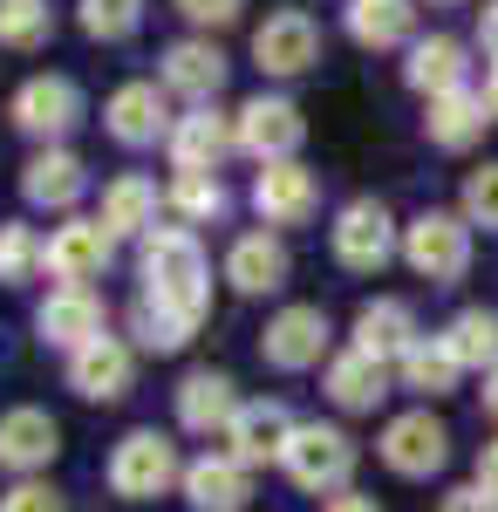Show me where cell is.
Here are the masks:
<instances>
[{
    "mask_svg": "<svg viewBox=\"0 0 498 512\" xmlns=\"http://www.w3.org/2000/svg\"><path fill=\"white\" fill-rule=\"evenodd\" d=\"M116 260V239L103 233V219H62L55 233L41 239V274L62 280V287H89V280H103Z\"/></svg>",
    "mask_w": 498,
    "mask_h": 512,
    "instance_id": "cell-8",
    "label": "cell"
},
{
    "mask_svg": "<svg viewBox=\"0 0 498 512\" xmlns=\"http://www.w3.org/2000/svg\"><path fill=\"white\" fill-rule=\"evenodd\" d=\"M342 28L355 48H410L417 41V0H348Z\"/></svg>",
    "mask_w": 498,
    "mask_h": 512,
    "instance_id": "cell-28",
    "label": "cell"
},
{
    "mask_svg": "<svg viewBox=\"0 0 498 512\" xmlns=\"http://www.w3.org/2000/svg\"><path fill=\"white\" fill-rule=\"evenodd\" d=\"M328 342H335V328H328V308H314V301H287V308L267 321V335H260V355H267V369H287V376H301V369H314V362H328Z\"/></svg>",
    "mask_w": 498,
    "mask_h": 512,
    "instance_id": "cell-10",
    "label": "cell"
},
{
    "mask_svg": "<svg viewBox=\"0 0 498 512\" xmlns=\"http://www.w3.org/2000/svg\"><path fill=\"white\" fill-rule=\"evenodd\" d=\"M253 212L267 219V233L273 226H307V219L321 212V178H314L301 158L294 164H260V171H253Z\"/></svg>",
    "mask_w": 498,
    "mask_h": 512,
    "instance_id": "cell-17",
    "label": "cell"
},
{
    "mask_svg": "<svg viewBox=\"0 0 498 512\" xmlns=\"http://www.w3.org/2000/svg\"><path fill=\"white\" fill-rule=\"evenodd\" d=\"M321 512H383V506H376L369 492H355V485H348V492H335V499H328Z\"/></svg>",
    "mask_w": 498,
    "mask_h": 512,
    "instance_id": "cell-43",
    "label": "cell"
},
{
    "mask_svg": "<svg viewBox=\"0 0 498 512\" xmlns=\"http://www.w3.org/2000/svg\"><path fill=\"white\" fill-rule=\"evenodd\" d=\"M62 451V424L41 410V403H14L0 410V472L14 478H41Z\"/></svg>",
    "mask_w": 498,
    "mask_h": 512,
    "instance_id": "cell-15",
    "label": "cell"
},
{
    "mask_svg": "<svg viewBox=\"0 0 498 512\" xmlns=\"http://www.w3.org/2000/svg\"><path fill=\"white\" fill-rule=\"evenodd\" d=\"M362 465V451H355V437L342 424H301L294 444H287V458H280V472L294 478L301 492H348V478Z\"/></svg>",
    "mask_w": 498,
    "mask_h": 512,
    "instance_id": "cell-5",
    "label": "cell"
},
{
    "mask_svg": "<svg viewBox=\"0 0 498 512\" xmlns=\"http://www.w3.org/2000/svg\"><path fill=\"white\" fill-rule=\"evenodd\" d=\"M232 76V62H226V48L212 35H185V41H171L164 48V62H157V82L171 89V96H185V103H219V89H226Z\"/></svg>",
    "mask_w": 498,
    "mask_h": 512,
    "instance_id": "cell-13",
    "label": "cell"
},
{
    "mask_svg": "<svg viewBox=\"0 0 498 512\" xmlns=\"http://www.w3.org/2000/svg\"><path fill=\"white\" fill-rule=\"evenodd\" d=\"M464 219H471V233L485 226V233H498V158L492 164H478L471 178H464V205H458Z\"/></svg>",
    "mask_w": 498,
    "mask_h": 512,
    "instance_id": "cell-37",
    "label": "cell"
},
{
    "mask_svg": "<svg viewBox=\"0 0 498 512\" xmlns=\"http://www.w3.org/2000/svg\"><path fill=\"white\" fill-rule=\"evenodd\" d=\"M76 21L89 41H130L144 28V0H76Z\"/></svg>",
    "mask_w": 498,
    "mask_h": 512,
    "instance_id": "cell-35",
    "label": "cell"
},
{
    "mask_svg": "<svg viewBox=\"0 0 498 512\" xmlns=\"http://www.w3.org/2000/svg\"><path fill=\"white\" fill-rule=\"evenodd\" d=\"M389 362H376V355H362V349H342V355H328L321 362V390H328V403L335 410H348V417H362V410H376L389 396Z\"/></svg>",
    "mask_w": 498,
    "mask_h": 512,
    "instance_id": "cell-26",
    "label": "cell"
},
{
    "mask_svg": "<svg viewBox=\"0 0 498 512\" xmlns=\"http://www.w3.org/2000/svg\"><path fill=\"white\" fill-rule=\"evenodd\" d=\"M403 260L430 287H458L471 274V219L464 212H444V205H423L417 219L403 226Z\"/></svg>",
    "mask_w": 498,
    "mask_h": 512,
    "instance_id": "cell-2",
    "label": "cell"
},
{
    "mask_svg": "<svg viewBox=\"0 0 498 512\" xmlns=\"http://www.w3.org/2000/svg\"><path fill=\"white\" fill-rule=\"evenodd\" d=\"M171 485H185V458L164 431H123L110 451V492L116 499H164Z\"/></svg>",
    "mask_w": 498,
    "mask_h": 512,
    "instance_id": "cell-3",
    "label": "cell"
},
{
    "mask_svg": "<svg viewBox=\"0 0 498 512\" xmlns=\"http://www.w3.org/2000/svg\"><path fill=\"white\" fill-rule=\"evenodd\" d=\"M137 267H144V301H157V308H171L185 321H205L212 260H205L192 226H157L151 239H137Z\"/></svg>",
    "mask_w": 498,
    "mask_h": 512,
    "instance_id": "cell-1",
    "label": "cell"
},
{
    "mask_svg": "<svg viewBox=\"0 0 498 512\" xmlns=\"http://www.w3.org/2000/svg\"><path fill=\"white\" fill-rule=\"evenodd\" d=\"M478 41H485V55L498 62V0H485V7H478Z\"/></svg>",
    "mask_w": 498,
    "mask_h": 512,
    "instance_id": "cell-41",
    "label": "cell"
},
{
    "mask_svg": "<svg viewBox=\"0 0 498 512\" xmlns=\"http://www.w3.org/2000/svg\"><path fill=\"white\" fill-rule=\"evenodd\" d=\"M396 383H403V390H417V396H451L464 383V362L451 355L444 335H417V349L396 362Z\"/></svg>",
    "mask_w": 498,
    "mask_h": 512,
    "instance_id": "cell-31",
    "label": "cell"
},
{
    "mask_svg": "<svg viewBox=\"0 0 498 512\" xmlns=\"http://www.w3.org/2000/svg\"><path fill=\"white\" fill-rule=\"evenodd\" d=\"M0 512H69V499L48 485V478H14L0 492Z\"/></svg>",
    "mask_w": 498,
    "mask_h": 512,
    "instance_id": "cell-38",
    "label": "cell"
},
{
    "mask_svg": "<svg viewBox=\"0 0 498 512\" xmlns=\"http://www.w3.org/2000/svg\"><path fill=\"white\" fill-rule=\"evenodd\" d=\"M430 7H458V0H430Z\"/></svg>",
    "mask_w": 498,
    "mask_h": 512,
    "instance_id": "cell-46",
    "label": "cell"
},
{
    "mask_svg": "<svg viewBox=\"0 0 498 512\" xmlns=\"http://www.w3.org/2000/svg\"><path fill=\"white\" fill-rule=\"evenodd\" d=\"M478 396H485V417L498 424V369H485V390H478Z\"/></svg>",
    "mask_w": 498,
    "mask_h": 512,
    "instance_id": "cell-44",
    "label": "cell"
},
{
    "mask_svg": "<svg viewBox=\"0 0 498 512\" xmlns=\"http://www.w3.org/2000/svg\"><path fill=\"white\" fill-rule=\"evenodd\" d=\"M48 35H55V7L48 0H0V48L35 55Z\"/></svg>",
    "mask_w": 498,
    "mask_h": 512,
    "instance_id": "cell-33",
    "label": "cell"
},
{
    "mask_svg": "<svg viewBox=\"0 0 498 512\" xmlns=\"http://www.w3.org/2000/svg\"><path fill=\"white\" fill-rule=\"evenodd\" d=\"M328 246H335V260L348 274H383L389 260L403 253V233H396L383 198H348L335 212V226H328Z\"/></svg>",
    "mask_w": 498,
    "mask_h": 512,
    "instance_id": "cell-4",
    "label": "cell"
},
{
    "mask_svg": "<svg viewBox=\"0 0 498 512\" xmlns=\"http://www.w3.org/2000/svg\"><path fill=\"white\" fill-rule=\"evenodd\" d=\"M7 117H14L21 137H35L41 151H48V144H62V137L82 123V89L69 76H28L21 89H14Z\"/></svg>",
    "mask_w": 498,
    "mask_h": 512,
    "instance_id": "cell-9",
    "label": "cell"
},
{
    "mask_svg": "<svg viewBox=\"0 0 498 512\" xmlns=\"http://www.w3.org/2000/svg\"><path fill=\"white\" fill-rule=\"evenodd\" d=\"M130 383H137V349L123 335H96L69 355V390L82 403H116V396H130Z\"/></svg>",
    "mask_w": 498,
    "mask_h": 512,
    "instance_id": "cell-19",
    "label": "cell"
},
{
    "mask_svg": "<svg viewBox=\"0 0 498 512\" xmlns=\"http://www.w3.org/2000/svg\"><path fill=\"white\" fill-rule=\"evenodd\" d=\"M403 82L417 89L423 103L451 96V89H471V62H464V41L458 35H417L403 48Z\"/></svg>",
    "mask_w": 498,
    "mask_h": 512,
    "instance_id": "cell-24",
    "label": "cell"
},
{
    "mask_svg": "<svg viewBox=\"0 0 498 512\" xmlns=\"http://www.w3.org/2000/svg\"><path fill=\"white\" fill-rule=\"evenodd\" d=\"M232 123H239V151L260 158V164H294L301 144H307V117H301L294 96H267L260 89V96H246L232 110Z\"/></svg>",
    "mask_w": 498,
    "mask_h": 512,
    "instance_id": "cell-7",
    "label": "cell"
},
{
    "mask_svg": "<svg viewBox=\"0 0 498 512\" xmlns=\"http://www.w3.org/2000/svg\"><path fill=\"white\" fill-rule=\"evenodd\" d=\"M478 485L498 499V437H492V444H478Z\"/></svg>",
    "mask_w": 498,
    "mask_h": 512,
    "instance_id": "cell-42",
    "label": "cell"
},
{
    "mask_svg": "<svg viewBox=\"0 0 498 512\" xmlns=\"http://www.w3.org/2000/svg\"><path fill=\"white\" fill-rule=\"evenodd\" d=\"M185 506L192 512H246V499H253V472L232 458V451H205V458H192L185 465Z\"/></svg>",
    "mask_w": 498,
    "mask_h": 512,
    "instance_id": "cell-25",
    "label": "cell"
},
{
    "mask_svg": "<svg viewBox=\"0 0 498 512\" xmlns=\"http://www.w3.org/2000/svg\"><path fill=\"white\" fill-rule=\"evenodd\" d=\"M253 62H260V76H307L314 62H321V28H314V14L301 7H280L267 14L260 28H253Z\"/></svg>",
    "mask_w": 498,
    "mask_h": 512,
    "instance_id": "cell-12",
    "label": "cell"
},
{
    "mask_svg": "<svg viewBox=\"0 0 498 512\" xmlns=\"http://www.w3.org/2000/svg\"><path fill=\"white\" fill-rule=\"evenodd\" d=\"M171 89L164 82H123L110 89V103H103V130H110L123 151H151L171 137Z\"/></svg>",
    "mask_w": 498,
    "mask_h": 512,
    "instance_id": "cell-11",
    "label": "cell"
},
{
    "mask_svg": "<svg viewBox=\"0 0 498 512\" xmlns=\"http://www.w3.org/2000/svg\"><path fill=\"white\" fill-rule=\"evenodd\" d=\"M437 512H498V499L478 485V478H471V485H451V492L437 499Z\"/></svg>",
    "mask_w": 498,
    "mask_h": 512,
    "instance_id": "cell-40",
    "label": "cell"
},
{
    "mask_svg": "<svg viewBox=\"0 0 498 512\" xmlns=\"http://www.w3.org/2000/svg\"><path fill=\"white\" fill-rule=\"evenodd\" d=\"M171 396H178V431H192V437H226L239 403H246L226 369H192Z\"/></svg>",
    "mask_w": 498,
    "mask_h": 512,
    "instance_id": "cell-20",
    "label": "cell"
},
{
    "mask_svg": "<svg viewBox=\"0 0 498 512\" xmlns=\"http://www.w3.org/2000/svg\"><path fill=\"white\" fill-rule=\"evenodd\" d=\"M417 308L410 301H396V294H376V301H362L355 308V342L348 349H362V355H376V362H403V355L417 349Z\"/></svg>",
    "mask_w": 498,
    "mask_h": 512,
    "instance_id": "cell-22",
    "label": "cell"
},
{
    "mask_svg": "<svg viewBox=\"0 0 498 512\" xmlns=\"http://www.w3.org/2000/svg\"><path fill=\"white\" fill-rule=\"evenodd\" d=\"M157 212H164V192H157L144 171H116L103 185V233L110 239H151L157 233Z\"/></svg>",
    "mask_w": 498,
    "mask_h": 512,
    "instance_id": "cell-27",
    "label": "cell"
},
{
    "mask_svg": "<svg viewBox=\"0 0 498 512\" xmlns=\"http://www.w3.org/2000/svg\"><path fill=\"white\" fill-rule=\"evenodd\" d=\"M294 431H301V424H294V410H287V403L253 396V403H239V417H232L226 451L246 465V472H260V465H280V458H287Z\"/></svg>",
    "mask_w": 498,
    "mask_h": 512,
    "instance_id": "cell-14",
    "label": "cell"
},
{
    "mask_svg": "<svg viewBox=\"0 0 498 512\" xmlns=\"http://www.w3.org/2000/svg\"><path fill=\"white\" fill-rule=\"evenodd\" d=\"M164 151H171L178 171H219V164L239 151V123H232L219 103H198V110H185V117L171 123Z\"/></svg>",
    "mask_w": 498,
    "mask_h": 512,
    "instance_id": "cell-18",
    "label": "cell"
},
{
    "mask_svg": "<svg viewBox=\"0 0 498 512\" xmlns=\"http://www.w3.org/2000/svg\"><path fill=\"white\" fill-rule=\"evenodd\" d=\"M444 342L464 369H498V308H458L444 321Z\"/></svg>",
    "mask_w": 498,
    "mask_h": 512,
    "instance_id": "cell-32",
    "label": "cell"
},
{
    "mask_svg": "<svg viewBox=\"0 0 498 512\" xmlns=\"http://www.w3.org/2000/svg\"><path fill=\"white\" fill-rule=\"evenodd\" d=\"M164 212L185 219V226H219L232 212V192H226L219 171H178V178L164 185Z\"/></svg>",
    "mask_w": 498,
    "mask_h": 512,
    "instance_id": "cell-30",
    "label": "cell"
},
{
    "mask_svg": "<svg viewBox=\"0 0 498 512\" xmlns=\"http://www.w3.org/2000/svg\"><path fill=\"white\" fill-rule=\"evenodd\" d=\"M35 328H41L48 349L76 355L82 342L110 335V328H103V294H96V287H48V301L35 308Z\"/></svg>",
    "mask_w": 498,
    "mask_h": 512,
    "instance_id": "cell-21",
    "label": "cell"
},
{
    "mask_svg": "<svg viewBox=\"0 0 498 512\" xmlns=\"http://www.w3.org/2000/svg\"><path fill=\"white\" fill-rule=\"evenodd\" d=\"M130 335H137V349H151V355H178L198 335V321L171 315V308H157V301H137V308H130Z\"/></svg>",
    "mask_w": 498,
    "mask_h": 512,
    "instance_id": "cell-34",
    "label": "cell"
},
{
    "mask_svg": "<svg viewBox=\"0 0 498 512\" xmlns=\"http://www.w3.org/2000/svg\"><path fill=\"white\" fill-rule=\"evenodd\" d=\"M35 274H41V233L21 226V219H7L0 226V287H28Z\"/></svg>",
    "mask_w": 498,
    "mask_h": 512,
    "instance_id": "cell-36",
    "label": "cell"
},
{
    "mask_svg": "<svg viewBox=\"0 0 498 512\" xmlns=\"http://www.w3.org/2000/svg\"><path fill=\"white\" fill-rule=\"evenodd\" d=\"M478 96H485V110H492V123H498V62H492V76H485V89H478Z\"/></svg>",
    "mask_w": 498,
    "mask_h": 512,
    "instance_id": "cell-45",
    "label": "cell"
},
{
    "mask_svg": "<svg viewBox=\"0 0 498 512\" xmlns=\"http://www.w3.org/2000/svg\"><path fill=\"white\" fill-rule=\"evenodd\" d=\"M376 458H383L396 478H437L451 465V431H444V417L423 403V410H396L376 437Z\"/></svg>",
    "mask_w": 498,
    "mask_h": 512,
    "instance_id": "cell-6",
    "label": "cell"
},
{
    "mask_svg": "<svg viewBox=\"0 0 498 512\" xmlns=\"http://www.w3.org/2000/svg\"><path fill=\"white\" fill-rule=\"evenodd\" d=\"M287 274H294V253H287V239L280 233H239L226 246V280L232 294H280L287 287Z\"/></svg>",
    "mask_w": 498,
    "mask_h": 512,
    "instance_id": "cell-23",
    "label": "cell"
},
{
    "mask_svg": "<svg viewBox=\"0 0 498 512\" xmlns=\"http://www.w3.org/2000/svg\"><path fill=\"white\" fill-rule=\"evenodd\" d=\"M178 14L192 21L198 35H219V28H232L246 14V0H178Z\"/></svg>",
    "mask_w": 498,
    "mask_h": 512,
    "instance_id": "cell-39",
    "label": "cell"
},
{
    "mask_svg": "<svg viewBox=\"0 0 498 512\" xmlns=\"http://www.w3.org/2000/svg\"><path fill=\"white\" fill-rule=\"evenodd\" d=\"M485 96L478 89H451V96H437V103H423V130H430V144L437 151H471L478 137H485Z\"/></svg>",
    "mask_w": 498,
    "mask_h": 512,
    "instance_id": "cell-29",
    "label": "cell"
},
{
    "mask_svg": "<svg viewBox=\"0 0 498 512\" xmlns=\"http://www.w3.org/2000/svg\"><path fill=\"white\" fill-rule=\"evenodd\" d=\"M21 198H28L35 212L76 219V205L89 198V164H82L69 144H48V151H35V158L21 164Z\"/></svg>",
    "mask_w": 498,
    "mask_h": 512,
    "instance_id": "cell-16",
    "label": "cell"
}]
</instances>
